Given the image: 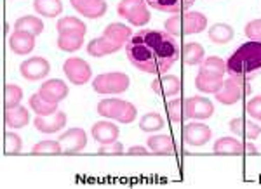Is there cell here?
<instances>
[{
    "label": "cell",
    "mask_w": 261,
    "mask_h": 189,
    "mask_svg": "<svg viewBox=\"0 0 261 189\" xmlns=\"http://www.w3.org/2000/svg\"><path fill=\"white\" fill-rule=\"evenodd\" d=\"M130 65L143 73L164 75L178 61L181 49L171 33L164 30H140L125 44Z\"/></svg>",
    "instance_id": "1"
},
{
    "label": "cell",
    "mask_w": 261,
    "mask_h": 189,
    "mask_svg": "<svg viewBox=\"0 0 261 189\" xmlns=\"http://www.w3.org/2000/svg\"><path fill=\"white\" fill-rule=\"evenodd\" d=\"M226 73L252 78L261 73V42L251 40L242 44L226 61Z\"/></svg>",
    "instance_id": "2"
},
{
    "label": "cell",
    "mask_w": 261,
    "mask_h": 189,
    "mask_svg": "<svg viewBox=\"0 0 261 189\" xmlns=\"http://www.w3.org/2000/svg\"><path fill=\"white\" fill-rule=\"evenodd\" d=\"M164 28L171 35H197L207 28V18L202 12L185 11L183 14H172L166 19Z\"/></svg>",
    "instance_id": "3"
},
{
    "label": "cell",
    "mask_w": 261,
    "mask_h": 189,
    "mask_svg": "<svg viewBox=\"0 0 261 189\" xmlns=\"http://www.w3.org/2000/svg\"><path fill=\"white\" fill-rule=\"evenodd\" d=\"M98 113L103 118L108 120H117L124 125H129L136 120V106L129 101H122V99H101L98 103Z\"/></svg>",
    "instance_id": "4"
},
{
    "label": "cell",
    "mask_w": 261,
    "mask_h": 189,
    "mask_svg": "<svg viewBox=\"0 0 261 189\" xmlns=\"http://www.w3.org/2000/svg\"><path fill=\"white\" fill-rule=\"evenodd\" d=\"M251 94V85L247 78L237 77V75H230L223 83V89L214 94L218 103L225 104V106H231V104L239 103L244 98Z\"/></svg>",
    "instance_id": "5"
},
{
    "label": "cell",
    "mask_w": 261,
    "mask_h": 189,
    "mask_svg": "<svg viewBox=\"0 0 261 189\" xmlns=\"http://www.w3.org/2000/svg\"><path fill=\"white\" fill-rule=\"evenodd\" d=\"M146 6H148L146 0H120L119 6H117V14H119L120 18L127 19L134 26L141 28V26H146L151 18Z\"/></svg>",
    "instance_id": "6"
},
{
    "label": "cell",
    "mask_w": 261,
    "mask_h": 189,
    "mask_svg": "<svg viewBox=\"0 0 261 189\" xmlns=\"http://www.w3.org/2000/svg\"><path fill=\"white\" fill-rule=\"evenodd\" d=\"M130 80L122 71H110V73H101L92 82V89L98 94H122L129 89Z\"/></svg>",
    "instance_id": "7"
},
{
    "label": "cell",
    "mask_w": 261,
    "mask_h": 189,
    "mask_svg": "<svg viewBox=\"0 0 261 189\" xmlns=\"http://www.w3.org/2000/svg\"><path fill=\"white\" fill-rule=\"evenodd\" d=\"M63 71L73 85H84L89 82L92 75L89 62L81 59V57H68L63 62Z\"/></svg>",
    "instance_id": "8"
},
{
    "label": "cell",
    "mask_w": 261,
    "mask_h": 189,
    "mask_svg": "<svg viewBox=\"0 0 261 189\" xmlns=\"http://www.w3.org/2000/svg\"><path fill=\"white\" fill-rule=\"evenodd\" d=\"M214 113V104L207 98L193 96L185 99V116L190 120H207Z\"/></svg>",
    "instance_id": "9"
},
{
    "label": "cell",
    "mask_w": 261,
    "mask_h": 189,
    "mask_svg": "<svg viewBox=\"0 0 261 189\" xmlns=\"http://www.w3.org/2000/svg\"><path fill=\"white\" fill-rule=\"evenodd\" d=\"M50 71V65L45 57L35 56L30 57V59H24L19 65V73L21 77L28 82H37V80H42L49 75Z\"/></svg>",
    "instance_id": "10"
},
{
    "label": "cell",
    "mask_w": 261,
    "mask_h": 189,
    "mask_svg": "<svg viewBox=\"0 0 261 189\" xmlns=\"http://www.w3.org/2000/svg\"><path fill=\"white\" fill-rule=\"evenodd\" d=\"M63 154H77L87 146V134L84 129H68L60 136Z\"/></svg>",
    "instance_id": "11"
},
{
    "label": "cell",
    "mask_w": 261,
    "mask_h": 189,
    "mask_svg": "<svg viewBox=\"0 0 261 189\" xmlns=\"http://www.w3.org/2000/svg\"><path fill=\"white\" fill-rule=\"evenodd\" d=\"M181 136H183V141L187 142L188 146H204L211 141L213 132L207 125L197 123V121H190V123L183 127Z\"/></svg>",
    "instance_id": "12"
},
{
    "label": "cell",
    "mask_w": 261,
    "mask_h": 189,
    "mask_svg": "<svg viewBox=\"0 0 261 189\" xmlns=\"http://www.w3.org/2000/svg\"><path fill=\"white\" fill-rule=\"evenodd\" d=\"M68 92H70L68 85L60 78L45 80L39 89V94L42 98L47 101V103H53V104H60L61 101H65L68 98Z\"/></svg>",
    "instance_id": "13"
},
{
    "label": "cell",
    "mask_w": 261,
    "mask_h": 189,
    "mask_svg": "<svg viewBox=\"0 0 261 189\" xmlns=\"http://www.w3.org/2000/svg\"><path fill=\"white\" fill-rule=\"evenodd\" d=\"M181 89V78L176 77V75H161L159 78H155L151 82V90L155 94L162 96V98H174V96H179Z\"/></svg>",
    "instance_id": "14"
},
{
    "label": "cell",
    "mask_w": 261,
    "mask_h": 189,
    "mask_svg": "<svg viewBox=\"0 0 261 189\" xmlns=\"http://www.w3.org/2000/svg\"><path fill=\"white\" fill-rule=\"evenodd\" d=\"M70 4L79 14L86 16L89 19L103 18L108 11V6L105 0H70Z\"/></svg>",
    "instance_id": "15"
},
{
    "label": "cell",
    "mask_w": 261,
    "mask_h": 189,
    "mask_svg": "<svg viewBox=\"0 0 261 189\" xmlns=\"http://www.w3.org/2000/svg\"><path fill=\"white\" fill-rule=\"evenodd\" d=\"M66 113L58 110L54 115H49V116H37L33 120V125L35 129L39 130L42 134H54V132H60L63 127H66Z\"/></svg>",
    "instance_id": "16"
},
{
    "label": "cell",
    "mask_w": 261,
    "mask_h": 189,
    "mask_svg": "<svg viewBox=\"0 0 261 189\" xmlns=\"http://www.w3.org/2000/svg\"><path fill=\"white\" fill-rule=\"evenodd\" d=\"M91 134H92V139L96 142H99V144H110V142H115L119 139L120 130L117 125H113L112 121L101 120V121H96L91 127Z\"/></svg>",
    "instance_id": "17"
},
{
    "label": "cell",
    "mask_w": 261,
    "mask_h": 189,
    "mask_svg": "<svg viewBox=\"0 0 261 189\" xmlns=\"http://www.w3.org/2000/svg\"><path fill=\"white\" fill-rule=\"evenodd\" d=\"M9 47L14 54L18 56H27L30 54L33 47H35V35L23 30H14L11 33L9 39Z\"/></svg>",
    "instance_id": "18"
},
{
    "label": "cell",
    "mask_w": 261,
    "mask_h": 189,
    "mask_svg": "<svg viewBox=\"0 0 261 189\" xmlns=\"http://www.w3.org/2000/svg\"><path fill=\"white\" fill-rule=\"evenodd\" d=\"M223 75L209 73V71H199V75L195 77V87L204 94H216L223 89Z\"/></svg>",
    "instance_id": "19"
},
{
    "label": "cell",
    "mask_w": 261,
    "mask_h": 189,
    "mask_svg": "<svg viewBox=\"0 0 261 189\" xmlns=\"http://www.w3.org/2000/svg\"><path fill=\"white\" fill-rule=\"evenodd\" d=\"M228 129L235 134V136H241V137H244V139H251V141L256 139V137H259V134H261L259 125H256L254 121L246 120V118L230 120Z\"/></svg>",
    "instance_id": "20"
},
{
    "label": "cell",
    "mask_w": 261,
    "mask_h": 189,
    "mask_svg": "<svg viewBox=\"0 0 261 189\" xmlns=\"http://www.w3.org/2000/svg\"><path fill=\"white\" fill-rule=\"evenodd\" d=\"M150 7L167 14H179V12L188 11L195 4V0H146Z\"/></svg>",
    "instance_id": "21"
},
{
    "label": "cell",
    "mask_w": 261,
    "mask_h": 189,
    "mask_svg": "<svg viewBox=\"0 0 261 189\" xmlns=\"http://www.w3.org/2000/svg\"><path fill=\"white\" fill-rule=\"evenodd\" d=\"M120 49L122 47L119 44H115L112 39H108V37H105V35H101L99 39H92L89 44H87V52H89V56L92 57L108 56V54H113Z\"/></svg>",
    "instance_id": "22"
},
{
    "label": "cell",
    "mask_w": 261,
    "mask_h": 189,
    "mask_svg": "<svg viewBox=\"0 0 261 189\" xmlns=\"http://www.w3.org/2000/svg\"><path fill=\"white\" fill-rule=\"evenodd\" d=\"M4 121L11 129H23L30 121V111L24 106H16L4 111Z\"/></svg>",
    "instance_id": "23"
},
{
    "label": "cell",
    "mask_w": 261,
    "mask_h": 189,
    "mask_svg": "<svg viewBox=\"0 0 261 189\" xmlns=\"http://www.w3.org/2000/svg\"><path fill=\"white\" fill-rule=\"evenodd\" d=\"M181 59L188 66H200V62L205 59V49L197 42H190L181 47Z\"/></svg>",
    "instance_id": "24"
},
{
    "label": "cell",
    "mask_w": 261,
    "mask_h": 189,
    "mask_svg": "<svg viewBox=\"0 0 261 189\" xmlns=\"http://www.w3.org/2000/svg\"><path fill=\"white\" fill-rule=\"evenodd\" d=\"M213 151L216 154H233V156H241L244 154V142L233 137H221L214 142Z\"/></svg>",
    "instance_id": "25"
},
{
    "label": "cell",
    "mask_w": 261,
    "mask_h": 189,
    "mask_svg": "<svg viewBox=\"0 0 261 189\" xmlns=\"http://www.w3.org/2000/svg\"><path fill=\"white\" fill-rule=\"evenodd\" d=\"M148 149L151 151L153 154H162V156H171L174 154V142L169 136H151L148 141Z\"/></svg>",
    "instance_id": "26"
},
{
    "label": "cell",
    "mask_w": 261,
    "mask_h": 189,
    "mask_svg": "<svg viewBox=\"0 0 261 189\" xmlns=\"http://www.w3.org/2000/svg\"><path fill=\"white\" fill-rule=\"evenodd\" d=\"M207 35H209V40H211L213 44L225 45V44H228V42L233 40L235 32H233V28H231L230 24H226V23H216V24H213V26L209 28Z\"/></svg>",
    "instance_id": "27"
},
{
    "label": "cell",
    "mask_w": 261,
    "mask_h": 189,
    "mask_svg": "<svg viewBox=\"0 0 261 189\" xmlns=\"http://www.w3.org/2000/svg\"><path fill=\"white\" fill-rule=\"evenodd\" d=\"M103 35L108 37V39H112L115 44H119L122 47V45H125L130 40L133 32H130L129 26H125V24H122V23H110L103 30Z\"/></svg>",
    "instance_id": "28"
},
{
    "label": "cell",
    "mask_w": 261,
    "mask_h": 189,
    "mask_svg": "<svg viewBox=\"0 0 261 189\" xmlns=\"http://www.w3.org/2000/svg\"><path fill=\"white\" fill-rule=\"evenodd\" d=\"M33 9L44 18H58L63 12L61 0H33Z\"/></svg>",
    "instance_id": "29"
},
{
    "label": "cell",
    "mask_w": 261,
    "mask_h": 189,
    "mask_svg": "<svg viewBox=\"0 0 261 189\" xmlns=\"http://www.w3.org/2000/svg\"><path fill=\"white\" fill-rule=\"evenodd\" d=\"M28 104H30L32 111L37 113V116H49V115H54L60 108H58V104H53V103H47L39 92H35V94H32L30 101H28Z\"/></svg>",
    "instance_id": "30"
},
{
    "label": "cell",
    "mask_w": 261,
    "mask_h": 189,
    "mask_svg": "<svg viewBox=\"0 0 261 189\" xmlns=\"http://www.w3.org/2000/svg\"><path fill=\"white\" fill-rule=\"evenodd\" d=\"M56 30L60 35L61 33H82V35H86L87 26L79 18H75V16H65V18L58 21Z\"/></svg>",
    "instance_id": "31"
},
{
    "label": "cell",
    "mask_w": 261,
    "mask_h": 189,
    "mask_svg": "<svg viewBox=\"0 0 261 189\" xmlns=\"http://www.w3.org/2000/svg\"><path fill=\"white\" fill-rule=\"evenodd\" d=\"M14 30H23V32L33 33V35L37 37L44 32V23H42V19H39L37 16H23V18L16 19Z\"/></svg>",
    "instance_id": "32"
},
{
    "label": "cell",
    "mask_w": 261,
    "mask_h": 189,
    "mask_svg": "<svg viewBox=\"0 0 261 189\" xmlns=\"http://www.w3.org/2000/svg\"><path fill=\"white\" fill-rule=\"evenodd\" d=\"M84 44V35L82 33H61L58 37V47L65 52H75L82 47Z\"/></svg>",
    "instance_id": "33"
},
{
    "label": "cell",
    "mask_w": 261,
    "mask_h": 189,
    "mask_svg": "<svg viewBox=\"0 0 261 189\" xmlns=\"http://www.w3.org/2000/svg\"><path fill=\"white\" fill-rule=\"evenodd\" d=\"M21 99H23V90H21V87L14 85V83H7V85L4 87V108H6V110L19 106Z\"/></svg>",
    "instance_id": "34"
},
{
    "label": "cell",
    "mask_w": 261,
    "mask_h": 189,
    "mask_svg": "<svg viewBox=\"0 0 261 189\" xmlns=\"http://www.w3.org/2000/svg\"><path fill=\"white\" fill-rule=\"evenodd\" d=\"M162 127H164V118L155 111L146 113L140 120V129L143 132H157V130H161Z\"/></svg>",
    "instance_id": "35"
},
{
    "label": "cell",
    "mask_w": 261,
    "mask_h": 189,
    "mask_svg": "<svg viewBox=\"0 0 261 189\" xmlns=\"http://www.w3.org/2000/svg\"><path fill=\"white\" fill-rule=\"evenodd\" d=\"M167 116L172 123H181L187 116H185V99L176 98L167 103Z\"/></svg>",
    "instance_id": "36"
},
{
    "label": "cell",
    "mask_w": 261,
    "mask_h": 189,
    "mask_svg": "<svg viewBox=\"0 0 261 189\" xmlns=\"http://www.w3.org/2000/svg\"><path fill=\"white\" fill-rule=\"evenodd\" d=\"M199 71H209V73L216 75H225L226 73V61H223L218 56H209L200 62Z\"/></svg>",
    "instance_id": "37"
},
{
    "label": "cell",
    "mask_w": 261,
    "mask_h": 189,
    "mask_svg": "<svg viewBox=\"0 0 261 189\" xmlns=\"http://www.w3.org/2000/svg\"><path fill=\"white\" fill-rule=\"evenodd\" d=\"M32 154H63L60 141H40L32 148Z\"/></svg>",
    "instance_id": "38"
},
{
    "label": "cell",
    "mask_w": 261,
    "mask_h": 189,
    "mask_svg": "<svg viewBox=\"0 0 261 189\" xmlns=\"http://www.w3.org/2000/svg\"><path fill=\"white\" fill-rule=\"evenodd\" d=\"M21 148H23V141L18 134L7 132L4 136V153L6 154H19Z\"/></svg>",
    "instance_id": "39"
},
{
    "label": "cell",
    "mask_w": 261,
    "mask_h": 189,
    "mask_svg": "<svg viewBox=\"0 0 261 189\" xmlns=\"http://www.w3.org/2000/svg\"><path fill=\"white\" fill-rule=\"evenodd\" d=\"M244 33L249 40H256L261 42V19H252L246 24L244 28Z\"/></svg>",
    "instance_id": "40"
},
{
    "label": "cell",
    "mask_w": 261,
    "mask_h": 189,
    "mask_svg": "<svg viewBox=\"0 0 261 189\" xmlns=\"http://www.w3.org/2000/svg\"><path fill=\"white\" fill-rule=\"evenodd\" d=\"M246 111H247V115L252 116L254 120L261 121V96H256V98H252L251 101H247Z\"/></svg>",
    "instance_id": "41"
},
{
    "label": "cell",
    "mask_w": 261,
    "mask_h": 189,
    "mask_svg": "<svg viewBox=\"0 0 261 189\" xmlns=\"http://www.w3.org/2000/svg\"><path fill=\"white\" fill-rule=\"evenodd\" d=\"M122 153H124V146L119 141L110 142V144H101L98 149V154H122Z\"/></svg>",
    "instance_id": "42"
},
{
    "label": "cell",
    "mask_w": 261,
    "mask_h": 189,
    "mask_svg": "<svg viewBox=\"0 0 261 189\" xmlns=\"http://www.w3.org/2000/svg\"><path fill=\"white\" fill-rule=\"evenodd\" d=\"M125 154H130V156H141V154H150V149H146L145 146H133V148L127 149Z\"/></svg>",
    "instance_id": "43"
},
{
    "label": "cell",
    "mask_w": 261,
    "mask_h": 189,
    "mask_svg": "<svg viewBox=\"0 0 261 189\" xmlns=\"http://www.w3.org/2000/svg\"><path fill=\"white\" fill-rule=\"evenodd\" d=\"M244 151H246L247 154H258V149H256V146L252 144V142H246V144H244Z\"/></svg>",
    "instance_id": "44"
}]
</instances>
